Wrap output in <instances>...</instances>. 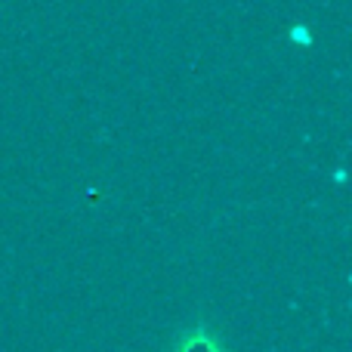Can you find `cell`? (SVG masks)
I'll use <instances>...</instances> for the list:
<instances>
[{"label": "cell", "instance_id": "obj_1", "mask_svg": "<svg viewBox=\"0 0 352 352\" xmlns=\"http://www.w3.org/2000/svg\"><path fill=\"white\" fill-rule=\"evenodd\" d=\"M176 352H226V349L219 346V340L210 334V331L198 328V331L186 334L179 343H176Z\"/></svg>", "mask_w": 352, "mask_h": 352}]
</instances>
